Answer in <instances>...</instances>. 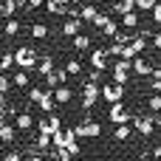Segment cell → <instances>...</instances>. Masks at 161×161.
Returning a JSON list of instances; mask_svg holds the SVG:
<instances>
[{"label": "cell", "mask_w": 161, "mask_h": 161, "mask_svg": "<svg viewBox=\"0 0 161 161\" xmlns=\"http://www.w3.org/2000/svg\"><path fill=\"white\" fill-rule=\"evenodd\" d=\"M51 147H57V150H59V147H65L74 158L82 153V147L76 144V130H74V127H62L59 133H54V136H51Z\"/></svg>", "instance_id": "cell-1"}, {"label": "cell", "mask_w": 161, "mask_h": 161, "mask_svg": "<svg viewBox=\"0 0 161 161\" xmlns=\"http://www.w3.org/2000/svg\"><path fill=\"white\" fill-rule=\"evenodd\" d=\"M28 102L37 105L42 113H54V91H40V88H28Z\"/></svg>", "instance_id": "cell-2"}, {"label": "cell", "mask_w": 161, "mask_h": 161, "mask_svg": "<svg viewBox=\"0 0 161 161\" xmlns=\"http://www.w3.org/2000/svg\"><path fill=\"white\" fill-rule=\"evenodd\" d=\"M37 62H40V57H37V51H34V48L23 45V48H17V51H14V65H17V68H23V71L37 68Z\"/></svg>", "instance_id": "cell-3"}, {"label": "cell", "mask_w": 161, "mask_h": 161, "mask_svg": "<svg viewBox=\"0 0 161 161\" xmlns=\"http://www.w3.org/2000/svg\"><path fill=\"white\" fill-rule=\"evenodd\" d=\"M99 96H102V85L99 82H93V79L82 82V110H91Z\"/></svg>", "instance_id": "cell-4"}, {"label": "cell", "mask_w": 161, "mask_h": 161, "mask_svg": "<svg viewBox=\"0 0 161 161\" xmlns=\"http://www.w3.org/2000/svg\"><path fill=\"white\" fill-rule=\"evenodd\" d=\"M74 130H76V139H99V136H102V125H99V122H93V119H88V122L76 125Z\"/></svg>", "instance_id": "cell-5"}, {"label": "cell", "mask_w": 161, "mask_h": 161, "mask_svg": "<svg viewBox=\"0 0 161 161\" xmlns=\"http://www.w3.org/2000/svg\"><path fill=\"white\" fill-rule=\"evenodd\" d=\"M130 71H133V59H119V62L113 65V82L127 85V82H130Z\"/></svg>", "instance_id": "cell-6"}, {"label": "cell", "mask_w": 161, "mask_h": 161, "mask_svg": "<svg viewBox=\"0 0 161 161\" xmlns=\"http://www.w3.org/2000/svg\"><path fill=\"white\" fill-rule=\"evenodd\" d=\"M102 99L105 102H122L125 99V85H119V82H105L102 85Z\"/></svg>", "instance_id": "cell-7"}, {"label": "cell", "mask_w": 161, "mask_h": 161, "mask_svg": "<svg viewBox=\"0 0 161 161\" xmlns=\"http://www.w3.org/2000/svg\"><path fill=\"white\" fill-rule=\"evenodd\" d=\"M88 59H91V68H93V71H108V65H110V54H108V48H93Z\"/></svg>", "instance_id": "cell-8"}, {"label": "cell", "mask_w": 161, "mask_h": 161, "mask_svg": "<svg viewBox=\"0 0 161 161\" xmlns=\"http://www.w3.org/2000/svg\"><path fill=\"white\" fill-rule=\"evenodd\" d=\"M108 119L116 122V125H127V122H130V110H127L122 102H113L110 110H108Z\"/></svg>", "instance_id": "cell-9"}, {"label": "cell", "mask_w": 161, "mask_h": 161, "mask_svg": "<svg viewBox=\"0 0 161 161\" xmlns=\"http://www.w3.org/2000/svg\"><path fill=\"white\" fill-rule=\"evenodd\" d=\"M62 130V119L57 116V113H48L42 122H40V133H48V136H54V133H59Z\"/></svg>", "instance_id": "cell-10"}, {"label": "cell", "mask_w": 161, "mask_h": 161, "mask_svg": "<svg viewBox=\"0 0 161 161\" xmlns=\"http://www.w3.org/2000/svg\"><path fill=\"white\" fill-rule=\"evenodd\" d=\"M68 76H71V74H68L65 68H54V71L45 76V85H48V91H54V88L65 85V82H68Z\"/></svg>", "instance_id": "cell-11"}, {"label": "cell", "mask_w": 161, "mask_h": 161, "mask_svg": "<svg viewBox=\"0 0 161 161\" xmlns=\"http://www.w3.org/2000/svg\"><path fill=\"white\" fill-rule=\"evenodd\" d=\"M59 31H62V37H71V40H74V37L82 31V20H79V17H68V20H62Z\"/></svg>", "instance_id": "cell-12"}, {"label": "cell", "mask_w": 161, "mask_h": 161, "mask_svg": "<svg viewBox=\"0 0 161 161\" xmlns=\"http://www.w3.org/2000/svg\"><path fill=\"white\" fill-rule=\"evenodd\" d=\"M153 68H156V65H153L147 57H142V54H139V57H133V74H136V76H150V74H153Z\"/></svg>", "instance_id": "cell-13"}, {"label": "cell", "mask_w": 161, "mask_h": 161, "mask_svg": "<svg viewBox=\"0 0 161 161\" xmlns=\"http://www.w3.org/2000/svg\"><path fill=\"white\" fill-rule=\"evenodd\" d=\"M14 127H17L20 133H25V130H31V127H34V116H31V113H25V110H20V113H14Z\"/></svg>", "instance_id": "cell-14"}, {"label": "cell", "mask_w": 161, "mask_h": 161, "mask_svg": "<svg viewBox=\"0 0 161 161\" xmlns=\"http://www.w3.org/2000/svg\"><path fill=\"white\" fill-rule=\"evenodd\" d=\"M133 127L142 133V136H153V130H156V119H147V116H139V119H133Z\"/></svg>", "instance_id": "cell-15"}, {"label": "cell", "mask_w": 161, "mask_h": 161, "mask_svg": "<svg viewBox=\"0 0 161 161\" xmlns=\"http://www.w3.org/2000/svg\"><path fill=\"white\" fill-rule=\"evenodd\" d=\"M14 133H17L14 122L3 119V127H0V144H14Z\"/></svg>", "instance_id": "cell-16"}, {"label": "cell", "mask_w": 161, "mask_h": 161, "mask_svg": "<svg viewBox=\"0 0 161 161\" xmlns=\"http://www.w3.org/2000/svg\"><path fill=\"white\" fill-rule=\"evenodd\" d=\"M74 99V91L68 88V85H59V88H54V102L57 105H68Z\"/></svg>", "instance_id": "cell-17"}, {"label": "cell", "mask_w": 161, "mask_h": 161, "mask_svg": "<svg viewBox=\"0 0 161 161\" xmlns=\"http://www.w3.org/2000/svg\"><path fill=\"white\" fill-rule=\"evenodd\" d=\"M11 85H14V88H31V74L20 68V71L11 76Z\"/></svg>", "instance_id": "cell-18"}, {"label": "cell", "mask_w": 161, "mask_h": 161, "mask_svg": "<svg viewBox=\"0 0 161 161\" xmlns=\"http://www.w3.org/2000/svg\"><path fill=\"white\" fill-rule=\"evenodd\" d=\"M48 14H54V17H62V14H68V6H62L59 0H45V6H42Z\"/></svg>", "instance_id": "cell-19"}, {"label": "cell", "mask_w": 161, "mask_h": 161, "mask_svg": "<svg viewBox=\"0 0 161 161\" xmlns=\"http://www.w3.org/2000/svg\"><path fill=\"white\" fill-rule=\"evenodd\" d=\"M96 14H99L96 6H91V3H88V6H79V20H82V23H93Z\"/></svg>", "instance_id": "cell-20"}, {"label": "cell", "mask_w": 161, "mask_h": 161, "mask_svg": "<svg viewBox=\"0 0 161 161\" xmlns=\"http://www.w3.org/2000/svg\"><path fill=\"white\" fill-rule=\"evenodd\" d=\"M20 8V0H3L0 3V17H14Z\"/></svg>", "instance_id": "cell-21"}, {"label": "cell", "mask_w": 161, "mask_h": 161, "mask_svg": "<svg viewBox=\"0 0 161 161\" xmlns=\"http://www.w3.org/2000/svg\"><path fill=\"white\" fill-rule=\"evenodd\" d=\"M37 71H40V76H48V74L54 71V57H51V54H45V57L37 62Z\"/></svg>", "instance_id": "cell-22"}, {"label": "cell", "mask_w": 161, "mask_h": 161, "mask_svg": "<svg viewBox=\"0 0 161 161\" xmlns=\"http://www.w3.org/2000/svg\"><path fill=\"white\" fill-rule=\"evenodd\" d=\"M48 147H51V136L37 130V136H34V147H31V150H37V153H40V150H48Z\"/></svg>", "instance_id": "cell-23"}, {"label": "cell", "mask_w": 161, "mask_h": 161, "mask_svg": "<svg viewBox=\"0 0 161 161\" xmlns=\"http://www.w3.org/2000/svg\"><path fill=\"white\" fill-rule=\"evenodd\" d=\"M3 31H6V37H17V34L23 31V25H20V20H14V17H8V23L3 25Z\"/></svg>", "instance_id": "cell-24"}, {"label": "cell", "mask_w": 161, "mask_h": 161, "mask_svg": "<svg viewBox=\"0 0 161 161\" xmlns=\"http://www.w3.org/2000/svg\"><path fill=\"white\" fill-rule=\"evenodd\" d=\"M130 48H133V51H136V54H144V48H147V37H144V34H139V31H136V37H133V40H130Z\"/></svg>", "instance_id": "cell-25"}, {"label": "cell", "mask_w": 161, "mask_h": 161, "mask_svg": "<svg viewBox=\"0 0 161 161\" xmlns=\"http://www.w3.org/2000/svg\"><path fill=\"white\" fill-rule=\"evenodd\" d=\"M28 34H31L34 40H45V37H48V25H45V23H34Z\"/></svg>", "instance_id": "cell-26"}, {"label": "cell", "mask_w": 161, "mask_h": 161, "mask_svg": "<svg viewBox=\"0 0 161 161\" xmlns=\"http://www.w3.org/2000/svg\"><path fill=\"white\" fill-rule=\"evenodd\" d=\"M113 11H116V14H127V11H136V0H119V3L113 6Z\"/></svg>", "instance_id": "cell-27"}, {"label": "cell", "mask_w": 161, "mask_h": 161, "mask_svg": "<svg viewBox=\"0 0 161 161\" xmlns=\"http://www.w3.org/2000/svg\"><path fill=\"white\" fill-rule=\"evenodd\" d=\"M122 25H125V28H139V14H136V11L122 14Z\"/></svg>", "instance_id": "cell-28"}, {"label": "cell", "mask_w": 161, "mask_h": 161, "mask_svg": "<svg viewBox=\"0 0 161 161\" xmlns=\"http://www.w3.org/2000/svg\"><path fill=\"white\" fill-rule=\"evenodd\" d=\"M136 37V31H116V37H113V42H119V45H130V40Z\"/></svg>", "instance_id": "cell-29"}, {"label": "cell", "mask_w": 161, "mask_h": 161, "mask_svg": "<svg viewBox=\"0 0 161 161\" xmlns=\"http://www.w3.org/2000/svg\"><path fill=\"white\" fill-rule=\"evenodd\" d=\"M74 48H76V51H88V48H91V37H88V34H76V37H74Z\"/></svg>", "instance_id": "cell-30"}, {"label": "cell", "mask_w": 161, "mask_h": 161, "mask_svg": "<svg viewBox=\"0 0 161 161\" xmlns=\"http://www.w3.org/2000/svg\"><path fill=\"white\" fill-rule=\"evenodd\" d=\"M113 139H116V142H127V139H130V125H116Z\"/></svg>", "instance_id": "cell-31"}, {"label": "cell", "mask_w": 161, "mask_h": 161, "mask_svg": "<svg viewBox=\"0 0 161 161\" xmlns=\"http://www.w3.org/2000/svg\"><path fill=\"white\" fill-rule=\"evenodd\" d=\"M147 108H150L153 113H161V93H150V99H147Z\"/></svg>", "instance_id": "cell-32"}, {"label": "cell", "mask_w": 161, "mask_h": 161, "mask_svg": "<svg viewBox=\"0 0 161 161\" xmlns=\"http://www.w3.org/2000/svg\"><path fill=\"white\" fill-rule=\"evenodd\" d=\"M11 65H14V51H8V54H3V57H0V71H3V74H6Z\"/></svg>", "instance_id": "cell-33"}, {"label": "cell", "mask_w": 161, "mask_h": 161, "mask_svg": "<svg viewBox=\"0 0 161 161\" xmlns=\"http://www.w3.org/2000/svg\"><path fill=\"white\" fill-rule=\"evenodd\" d=\"M116 31H119V23L116 20H108V25L102 28V37H116Z\"/></svg>", "instance_id": "cell-34"}, {"label": "cell", "mask_w": 161, "mask_h": 161, "mask_svg": "<svg viewBox=\"0 0 161 161\" xmlns=\"http://www.w3.org/2000/svg\"><path fill=\"white\" fill-rule=\"evenodd\" d=\"M65 71H68L71 76H76V74H82V62H79V59H68V65H65Z\"/></svg>", "instance_id": "cell-35"}, {"label": "cell", "mask_w": 161, "mask_h": 161, "mask_svg": "<svg viewBox=\"0 0 161 161\" xmlns=\"http://www.w3.org/2000/svg\"><path fill=\"white\" fill-rule=\"evenodd\" d=\"M108 20H110V17H108V14H105V11H99V14H96V20H93V25H96V28H99V31H102V28H105V25H108Z\"/></svg>", "instance_id": "cell-36"}, {"label": "cell", "mask_w": 161, "mask_h": 161, "mask_svg": "<svg viewBox=\"0 0 161 161\" xmlns=\"http://www.w3.org/2000/svg\"><path fill=\"white\" fill-rule=\"evenodd\" d=\"M150 14H153V23H156V25H161V3H156V6L150 8Z\"/></svg>", "instance_id": "cell-37"}, {"label": "cell", "mask_w": 161, "mask_h": 161, "mask_svg": "<svg viewBox=\"0 0 161 161\" xmlns=\"http://www.w3.org/2000/svg\"><path fill=\"white\" fill-rule=\"evenodd\" d=\"M8 88H11V79L0 71V91H3V93H8Z\"/></svg>", "instance_id": "cell-38"}, {"label": "cell", "mask_w": 161, "mask_h": 161, "mask_svg": "<svg viewBox=\"0 0 161 161\" xmlns=\"http://www.w3.org/2000/svg\"><path fill=\"white\" fill-rule=\"evenodd\" d=\"M150 93H161V79H153L150 76Z\"/></svg>", "instance_id": "cell-39"}, {"label": "cell", "mask_w": 161, "mask_h": 161, "mask_svg": "<svg viewBox=\"0 0 161 161\" xmlns=\"http://www.w3.org/2000/svg\"><path fill=\"white\" fill-rule=\"evenodd\" d=\"M6 161H23L20 150H8V153H6Z\"/></svg>", "instance_id": "cell-40"}, {"label": "cell", "mask_w": 161, "mask_h": 161, "mask_svg": "<svg viewBox=\"0 0 161 161\" xmlns=\"http://www.w3.org/2000/svg\"><path fill=\"white\" fill-rule=\"evenodd\" d=\"M42 6H45V0H28V8H31V11H34V8H42Z\"/></svg>", "instance_id": "cell-41"}, {"label": "cell", "mask_w": 161, "mask_h": 161, "mask_svg": "<svg viewBox=\"0 0 161 161\" xmlns=\"http://www.w3.org/2000/svg\"><path fill=\"white\" fill-rule=\"evenodd\" d=\"M28 161H48V158H42V156H40L37 150H31V156H28Z\"/></svg>", "instance_id": "cell-42"}, {"label": "cell", "mask_w": 161, "mask_h": 161, "mask_svg": "<svg viewBox=\"0 0 161 161\" xmlns=\"http://www.w3.org/2000/svg\"><path fill=\"white\" fill-rule=\"evenodd\" d=\"M153 48H158V51H161V31L153 37Z\"/></svg>", "instance_id": "cell-43"}, {"label": "cell", "mask_w": 161, "mask_h": 161, "mask_svg": "<svg viewBox=\"0 0 161 161\" xmlns=\"http://www.w3.org/2000/svg\"><path fill=\"white\" fill-rule=\"evenodd\" d=\"M150 156H153V158H161V147H153V150H150Z\"/></svg>", "instance_id": "cell-44"}, {"label": "cell", "mask_w": 161, "mask_h": 161, "mask_svg": "<svg viewBox=\"0 0 161 161\" xmlns=\"http://www.w3.org/2000/svg\"><path fill=\"white\" fill-rule=\"evenodd\" d=\"M153 79H161V68H153V74H150Z\"/></svg>", "instance_id": "cell-45"}, {"label": "cell", "mask_w": 161, "mask_h": 161, "mask_svg": "<svg viewBox=\"0 0 161 161\" xmlns=\"http://www.w3.org/2000/svg\"><path fill=\"white\" fill-rule=\"evenodd\" d=\"M0 108H6V93L0 91Z\"/></svg>", "instance_id": "cell-46"}, {"label": "cell", "mask_w": 161, "mask_h": 161, "mask_svg": "<svg viewBox=\"0 0 161 161\" xmlns=\"http://www.w3.org/2000/svg\"><path fill=\"white\" fill-rule=\"evenodd\" d=\"M59 3H62V6H74V0H59Z\"/></svg>", "instance_id": "cell-47"}, {"label": "cell", "mask_w": 161, "mask_h": 161, "mask_svg": "<svg viewBox=\"0 0 161 161\" xmlns=\"http://www.w3.org/2000/svg\"><path fill=\"white\" fill-rule=\"evenodd\" d=\"M156 127H161V116H158V119H156Z\"/></svg>", "instance_id": "cell-48"}, {"label": "cell", "mask_w": 161, "mask_h": 161, "mask_svg": "<svg viewBox=\"0 0 161 161\" xmlns=\"http://www.w3.org/2000/svg\"><path fill=\"white\" fill-rule=\"evenodd\" d=\"M0 161H6V153H0Z\"/></svg>", "instance_id": "cell-49"}, {"label": "cell", "mask_w": 161, "mask_h": 161, "mask_svg": "<svg viewBox=\"0 0 161 161\" xmlns=\"http://www.w3.org/2000/svg\"><path fill=\"white\" fill-rule=\"evenodd\" d=\"M3 119H6V116H3ZM3 119H0V127H3Z\"/></svg>", "instance_id": "cell-50"}]
</instances>
